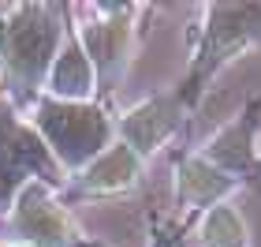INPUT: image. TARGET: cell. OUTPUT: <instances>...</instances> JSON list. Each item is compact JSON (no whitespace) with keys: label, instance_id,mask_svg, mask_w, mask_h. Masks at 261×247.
Here are the masks:
<instances>
[{"label":"cell","instance_id":"7a4b0ae2","mask_svg":"<svg viewBox=\"0 0 261 247\" xmlns=\"http://www.w3.org/2000/svg\"><path fill=\"white\" fill-rule=\"evenodd\" d=\"M49 49H53V30L38 23V11H27V23L8 27V56L22 75H38L45 68Z\"/></svg>","mask_w":261,"mask_h":247},{"label":"cell","instance_id":"6da1fadb","mask_svg":"<svg viewBox=\"0 0 261 247\" xmlns=\"http://www.w3.org/2000/svg\"><path fill=\"white\" fill-rule=\"evenodd\" d=\"M19 229L27 232L30 240H49V243H67L71 236H75V229H71V221L67 214L56 203H49V198L41 195V187L38 184H30L27 191H22L19 198Z\"/></svg>","mask_w":261,"mask_h":247}]
</instances>
